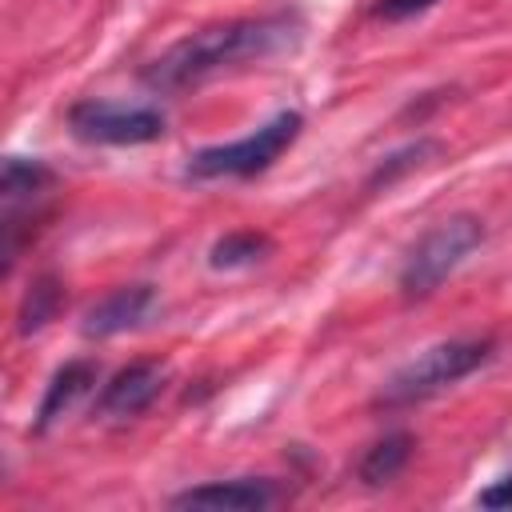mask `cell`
<instances>
[{
    "label": "cell",
    "instance_id": "1",
    "mask_svg": "<svg viewBox=\"0 0 512 512\" xmlns=\"http://www.w3.org/2000/svg\"><path fill=\"white\" fill-rule=\"evenodd\" d=\"M304 24L296 12H268V16H244V20H224L196 28L180 36L172 48H164L156 60L144 64L140 80L152 92H184L216 72L256 64L268 56H280L296 48Z\"/></svg>",
    "mask_w": 512,
    "mask_h": 512
},
{
    "label": "cell",
    "instance_id": "2",
    "mask_svg": "<svg viewBox=\"0 0 512 512\" xmlns=\"http://www.w3.org/2000/svg\"><path fill=\"white\" fill-rule=\"evenodd\" d=\"M492 340H444V344H432L424 348L416 360H408L404 368H396L376 404L380 408H412L420 400H432L436 392L452 388L456 380H464L468 372H476L480 364L492 360Z\"/></svg>",
    "mask_w": 512,
    "mask_h": 512
},
{
    "label": "cell",
    "instance_id": "3",
    "mask_svg": "<svg viewBox=\"0 0 512 512\" xmlns=\"http://www.w3.org/2000/svg\"><path fill=\"white\" fill-rule=\"evenodd\" d=\"M480 244H484V220H480V216L456 212V216L436 220V224L412 244V252L404 256L400 292H404L408 300L432 296Z\"/></svg>",
    "mask_w": 512,
    "mask_h": 512
},
{
    "label": "cell",
    "instance_id": "4",
    "mask_svg": "<svg viewBox=\"0 0 512 512\" xmlns=\"http://www.w3.org/2000/svg\"><path fill=\"white\" fill-rule=\"evenodd\" d=\"M304 116L300 112H280L268 124H260L256 132L232 140V144H212L188 156L184 172L192 180H220V176H256L264 168H272L300 136Z\"/></svg>",
    "mask_w": 512,
    "mask_h": 512
},
{
    "label": "cell",
    "instance_id": "5",
    "mask_svg": "<svg viewBox=\"0 0 512 512\" xmlns=\"http://www.w3.org/2000/svg\"><path fill=\"white\" fill-rule=\"evenodd\" d=\"M168 128L164 112L152 104H116V100H76L68 108V132L84 144H152Z\"/></svg>",
    "mask_w": 512,
    "mask_h": 512
},
{
    "label": "cell",
    "instance_id": "6",
    "mask_svg": "<svg viewBox=\"0 0 512 512\" xmlns=\"http://www.w3.org/2000/svg\"><path fill=\"white\" fill-rule=\"evenodd\" d=\"M280 484L268 476H236V480H208L172 496V508H216V512H260L280 500Z\"/></svg>",
    "mask_w": 512,
    "mask_h": 512
},
{
    "label": "cell",
    "instance_id": "7",
    "mask_svg": "<svg viewBox=\"0 0 512 512\" xmlns=\"http://www.w3.org/2000/svg\"><path fill=\"white\" fill-rule=\"evenodd\" d=\"M56 188V172L44 160H24L8 156L0 172V200H4V220L0 224H32L40 220V200Z\"/></svg>",
    "mask_w": 512,
    "mask_h": 512
},
{
    "label": "cell",
    "instance_id": "8",
    "mask_svg": "<svg viewBox=\"0 0 512 512\" xmlns=\"http://www.w3.org/2000/svg\"><path fill=\"white\" fill-rule=\"evenodd\" d=\"M164 380H168V368H164L160 360H136V364L120 368V372L104 384V392H100V400H96V412H100V416H112V420L140 416V412L160 396Z\"/></svg>",
    "mask_w": 512,
    "mask_h": 512
},
{
    "label": "cell",
    "instance_id": "9",
    "mask_svg": "<svg viewBox=\"0 0 512 512\" xmlns=\"http://www.w3.org/2000/svg\"><path fill=\"white\" fill-rule=\"evenodd\" d=\"M152 308H156V288L152 284H120V288H112L108 296H100L84 312L80 332L84 336H96V340L116 336V332H128V328H140Z\"/></svg>",
    "mask_w": 512,
    "mask_h": 512
},
{
    "label": "cell",
    "instance_id": "10",
    "mask_svg": "<svg viewBox=\"0 0 512 512\" xmlns=\"http://www.w3.org/2000/svg\"><path fill=\"white\" fill-rule=\"evenodd\" d=\"M96 376H100V364L96 360H68L64 368H56L52 380H48V388H44V400L36 408V432H48L64 412H72L76 400L92 392Z\"/></svg>",
    "mask_w": 512,
    "mask_h": 512
},
{
    "label": "cell",
    "instance_id": "11",
    "mask_svg": "<svg viewBox=\"0 0 512 512\" xmlns=\"http://www.w3.org/2000/svg\"><path fill=\"white\" fill-rule=\"evenodd\" d=\"M412 448H416V440H412V432H388L384 440H376L368 452H364V460H360V480L368 484V488H380V484H388V480H396L400 472H404V464L412 460Z\"/></svg>",
    "mask_w": 512,
    "mask_h": 512
},
{
    "label": "cell",
    "instance_id": "12",
    "mask_svg": "<svg viewBox=\"0 0 512 512\" xmlns=\"http://www.w3.org/2000/svg\"><path fill=\"white\" fill-rule=\"evenodd\" d=\"M60 308H64V284H60L52 272H40V276L28 284V292H24L20 308H16V332H20V336L40 332L44 324L56 320Z\"/></svg>",
    "mask_w": 512,
    "mask_h": 512
},
{
    "label": "cell",
    "instance_id": "13",
    "mask_svg": "<svg viewBox=\"0 0 512 512\" xmlns=\"http://www.w3.org/2000/svg\"><path fill=\"white\" fill-rule=\"evenodd\" d=\"M272 252V240L256 228H236V232H224L212 248H208V264L216 272H236V268H252L260 264L264 256Z\"/></svg>",
    "mask_w": 512,
    "mask_h": 512
},
{
    "label": "cell",
    "instance_id": "14",
    "mask_svg": "<svg viewBox=\"0 0 512 512\" xmlns=\"http://www.w3.org/2000/svg\"><path fill=\"white\" fill-rule=\"evenodd\" d=\"M432 156H440V144H436V140H416V144L392 152L388 160H380L376 172L368 176V188H388V184H396L404 172H416V168L432 164Z\"/></svg>",
    "mask_w": 512,
    "mask_h": 512
},
{
    "label": "cell",
    "instance_id": "15",
    "mask_svg": "<svg viewBox=\"0 0 512 512\" xmlns=\"http://www.w3.org/2000/svg\"><path fill=\"white\" fill-rule=\"evenodd\" d=\"M432 4H440V0H380L376 4V16L380 20H408V16L428 12Z\"/></svg>",
    "mask_w": 512,
    "mask_h": 512
},
{
    "label": "cell",
    "instance_id": "16",
    "mask_svg": "<svg viewBox=\"0 0 512 512\" xmlns=\"http://www.w3.org/2000/svg\"><path fill=\"white\" fill-rule=\"evenodd\" d=\"M476 504H480V508H512V472L500 476L496 484H488V488L476 496Z\"/></svg>",
    "mask_w": 512,
    "mask_h": 512
}]
</instances>
